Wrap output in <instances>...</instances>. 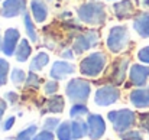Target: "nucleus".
<instances>
[{"label": "nucleus", "instance_id": "72a5a7b5", "mask_svg": "<svg viewBox=\"0 0 149 140\" xmlns=\"http://www.w3.org/2000/svg\"><path fill=\"white\" fill-rule=\"evenodd\" d=\"M15 123H16V117H15V116L7 117V119L3 120V123H1V130H3V132H9V130L15 126Z\"/></svg>", "mask_w": 149, "mask_h": 140}, {"label": "nucleus", "instance_id": "f8f14e48", "mask_svg": "<svg viewBox=\"0 0 149 140\" xmlns=\"http://www.w3.org/2000/svg\"><path fill=\"white\" fill-rule=\"evenodd\" d=\"M149 80V65L146 64H132L129 68V81L133 87H146Z\"/></svg>", "mask_w": 149, "mask_h": 140}, {"label": "nucleus", "instance_id": "79ce46f5", "mask_svg": "<svg viewBox=\"0 0 149 140\" xmlns=\"http://www.w3.org/2000/svg\"><path fill=\"white\" fill-rule=\"evenodd\" d=\"M107 1H116V0H107Z\"/></svg>", "mask_w": 149, "mask_h": 140}, {"label": "nucleus", "instance_id": "6ab92c4d", "mask_svg": "<svg viewBox=\"0 0 149 140\" xmlns=\"http://www.w3.org/2000/svg\"><path fill=\"white\" fill-rule=\"evenodd\" d=\"M35 23H36V22L33 20L32 15L26 12V13L23 15V26H25L26 36H28V39H29L32 44H38V42H39V36H38Z\"/></svg>", "mask_w": 149, "mask_h": 140}, {"label": "nucleus", "instance_id": "c9c22d12", "mask_svg": "<svg viewBox=\"0 0 149 140\" xmlns=\"http://www.w3.org/2000/svg\"><path fill=\"white\" fill-rule=\"evenodd\" d=\"M139 121H141V129H143L145 132L149 133V111L148 113H142L139 116Z\"/></svg>", "mask_w": 149, "mask_h": 140}, {"label": "nucleus", "instance_id": "4be33fe9", "mask_svg": "<svg viewBox=\"0 0 149 140\" xmlns=\"http://www.w3.org/2000/svg\"><path fill=\"white\" fill-rule=\"evenodd\" d=\"M48 64H49V55L47 52H38L31 59L29 71H32V72H41Z\"/></svg>", "mask_w": 149, "mask_h": 140}, {"label": "nucleus", "instance_id": "e433bc0d", "mask_svg": "<svg viewBox=\"0 0 149 140\" xmlns=\"http://www.w3.org/2000/svg\"><path fill=\"white\" fill-rule=\"evenodd\" d=\"M75 55H77V53L74 52L72 48H65V49L61 52V58H62V59H67V61H74Z\"/></svg>", "mask_w": 149, "mask_h": 140}, {"label": "nucleus", "instance_id": "6e6552de", "mask_svg": "<svg viewBox=\"0 0 149 140\" xmlns=\"http://www.w3.org/2000/svg\"><path fill=\"white\" fill-rule=\"evenodd\" d=\"M120 100V90L113 84H104L96 90L94 104L99 107H107Z\"/></svg>", "mask_w": 149, "mask_h": 140}, {"label": "nucleus", "instance_id": "39448f33", "mask_svg": "<svg viewBox=\"0 0 149 140\" xmlns=\"http://www.w3.org/2000/svg\"><path fill=\"white\" fill-rule=\"evenodd\" d=\"M91 94V84L84 78H71L65 85L67 98L77 104V103H87Z\"/></svg>", "mask_w": 149, "mask_h": 140}, {"label": "nucleus", "instance_id": "c03bdc74", "mask_svg": "<svg viewBox=\"0 0 149 140\" xmlns=\"http://www.w3.org/2000/svg\"><path fill=\"white\" fill-rule=\"evenodd\" d=\"M0 1H1V0H0Z\"/></svg>", "mask_w": 149, "mask_h": 140}, {"label": "nucleus", "instance_id": "a19ab883", "mask_svg": "<svg viewBox=\"0 0 149 140\" xmlns=\"http://www.w3.org/2000/svg\"><path fill=\"white\" fill-rule=\"evenodd\" d=\"M142 3H143L145 6H148V7H149V0H142Z\"/></svg>", "mask_w": 149, "mask_h": 140}, {"label": "nucleus", "instance_id": "4c0bfd02", "mask_svg": "<svg viewBox=\"0 0 149 140\" xmlns=\"http://www.w3.org/2000/svg\"><path fill=\"white\" fill-rule=\"evenodd\" d=\"M6 110H7V101L0 97V120L3 119V114L6 113Z\"/></svg>", "mask_w": 149, "mask_h": 140}, {"label": "nucleus", "instance_id": "412c9836", "mask_svg": "<svg viewBox=\"0 0 149 140\" xmlns=\"http://www.w3.org/2000/svg\"><path fill=\"white\" fill-rule=\"evenodd\" d=\"M32 55V45H31V41L28 38H23L20 39L17 49L15 52V58L17 62H26Z\"/></svg>", "mask_w": 149, "mask_h": 140}, {"label": "nucleus", "instance_id": "393cba45", "mask_svg": "<svg viewBox=\"0 0 149 140\" xmlns=\"http://www.w3.org/2000/svg\"><path fill=\"white\" fill-rule=\"evenodd\" d=\"M41 82H42V78L38 75V72H32L29 71L28 72V77H26V81H25V88L26 90H39L41 87Z\"/></svg>", "mask_w": 149, "mask_h": 140}, {"label": "nucleus", "instance_id": "9d476101", "mask_svg": "<svg viewBox=\"0 0 149 140\" xmlns=\"http://www.w3.org/2000/svg\"><path fill=\"white\" fill-rule=\"evenodd\" d=\"M20 32L17 28H7L3 33V42H1V52L6 56H15V52L20 42Z\"/></svg>", "mask_w": 149, "mask_h": 140}, {"label": "nucleus", "instance_id": "5701e85b", "mask_svg": "<svg viewBox=\"0 0 149 140\" xmlns=\"http://www.w3.org/2000/svg\"><path fill=\"white\" fill-rule=\"evenodd\" d=\"M55 132H56V139L58 140H74L72 133H71V120L61 121V124L58 126V129Z\"/></svg>", "mask_w": 149, "mask_h": 140}, {"label": "nucleus", "instance_id": "20e7f679", "mask_svg": "<svg viewBox=\"0 0 149 140\" xmlns=\"http://www.w3.org/2000/svg\"><path fill=\"white\" fill-rule=\"evenodd\" d=\"M109 121L113 124V130L119 134L130 130L136 124V113L130 108H119L107 113Z\"/></svg>", "mask_w": 149, "mask_h": 140}, {"label": "nucleus", "instance_id": "2eb2a0df", "mask_svg": "<svg viewBox=\"0 0 149 140\" xmlns=\"http://www.w3.org/2000/svg\"><path fill=\"white\" fill-rule=\"evenodd\" d=\"M31 15L36 23H44L49 16V7L47 4V0H31L29 3Z\"/></svg>", "mask_w": 149, "mask_h": 140}, {"label": "nucleus", "instance_id": "7c9ffc66", "mask_svg": "<svg viewBox=\"0 0 149 140\" xmlns=\"http://www.w3.org/2000/svg\"><path fill=\"white\" fill-rule=\"evenodd\" d=\"M120 140H143V136H142L141 132L130 129V130H127V132L120 134Z\"/></svg>", "mask_w": 149, "mask_h": 140}, {"label": "nucleus", "instance_id": "4468645a", "mask_svg": "<svg viewBox=\"0 0 149 140\" xmlns=\"http://www.w3.org/2000/svg\"><path fill=\"white\" fill-rule=\"evenodd\" d=\"M75 72V65L70 61H55L51 67L49 71V77L52 80H56V81H61L64 78H67L68 75H72Z\"/></svg>", "mask_w": 149, "mask_h": 140}, {"label": "nucleus", "instance_id": "37998d69", "mask_svg": "<svg viewBox=\"0 0 149 140\" xmlns=\"http://www.w3.org/2000/svg\"><path fill=\"white\" fill-rule=\"evenodd\" d=\"M47 1H54V0H47Z\"/></svg>", "mask_w": 149, "mask_h": 140}, {"label": "nucleus", "instance_id": "58836bf2", "mask_svg": "<svg viewBox=\"0 0 149 140\" xmlns=\"http://www.w3.org/2000/svg\"><path fill=\"white\" fill-rule=\"evenodd\" d=\"M59 20H68V19H72V12H62L59 16H58Z\"/></svg>", "mask_w": 149, "mask_h": 140}, {"label": "nucleus", "instance_id": "cd10ccee", "mask_svg": "<svg viewBox=\"0 0 149 140\" xmlns=\"http://www.w3.org/2000/svg\"><path fill=\"white\" fill-rule=\"evenodd\" d=\"M9 74H10V64H9V61L4 59V58H0V88L7 84V80L10 77Z\"/></svg>", "mask_w": 149, "mask_h": 140}, {"label": "nucleus", "instance_id": "f257e3e1", "mask_svg": "<svg viewBox=\"0 0 149 140\" xmlns=\"http://www.w3.org/2000/svg\"><path fill=\"white\" fill-rule=\"evenodd\" d=\"M77 17L81 23L88 26H103L107 20V7L103 1L91 0L78 6Z\"/></svg>", "mask_w": 149, "mask_h": 140}, {"label": "nucleus", "instance_id": "423d86ee", "mask_svg": "<svg viewBox=\"0 0 149 140\" xmlns=\"http://www.w3.org/2000/svg\"><path fill=\"white\" fill-rule=\"evenodd\" d=\"M100 44V33L96 29H86L84 32L78 33L77 38L72 41L71 48L74 49V52L77 55H81L87 51H90L91 48L99 46Z\"/></svg>", "mask_w": 149, "mask_h": 140}, {"label": "nucleus", "instance_id": "ddd939ff", "mask_svg": "<svg viewBox=\"0 0 149 140\" xmlns=\"http://www.w3.org/2000/svg\"><path fill=\"white\" fill-rule=\"evenodd\" d=\"M87 124H88V139L100 140L106 133V121L100 114H88L87 116Z\"/></svg>", "mask_w": 149, "mask_h": 140}, {"label": "nucleus", "instance_id": "c85d7f7f", "mask_svg": "<svg viewBox=\"0 0 149 140\" xmlns=\"http://www.w3.org/2000/svg\"><path fill=\"white\" fill-rule=\"evenodd\" d=\"M58 90H59V84H58V81L56 80H48L45 84H44V93L47 94V95H55V94L58 93Z\"/></svg>", "mask_w": 149, "mask_h": 140}, {"label": "nucleus", "instance_id": "f03ea898", "mask_svg": "<svg viewBox=\"0 0 149 140\" xmlns=\"http://www.w3.org/2000/svg\"><path fill=\"white\" fill-rule=\"evenodd\" d=\"M107 65V56L104 52H91L88 53L87 56H84V59H81L80 65H78V69L80 72L84 75V77H88V78H97L103 74L104 68Z\"/></svg>", "mask_w": 149, "mask_h": 140}, {"label": "nucleus", "instance_id": "dca6fc26", "mask_svg": "<svg viewBox=\"0 0 149 140\" xmlns=\"http://www.w3.org/2000/svg\"><path fill=\"white\" fill-rule=\"evenodd\" d=\"M65 108V98L62 95H49L48 100L44 101V105L41 107V114H47V113H52V114H59L62 113Z\"/></svg>", "mask_w": 149, "mask_h": 140}, {"label": "nucleus", "instance_id": "7ed1b4c3", "mask_svg": "<svg viewBox=\"0 0 149 140\" xmlns=\"http://www.w3.org/2000/svg\"><path fill=\"white\" fill-rule=\"evenodd\" d=\"M130 42V35H129V28L125 25H114L109 29L107 38H106V45L107 49L111 53H120L123 52L126 46Z\"/></svg>", "mask_w": 149, "mask_h": 140}, {"label": "nucleus", "instance_id": "c756f323", "mask_svg": "<svg viewBox=\"0 0 149 140\" xmlns=\"http://www.w3.org/2000/svg\"><path fill=\"white\" fill-rule=\"evenodd\" d=\"M59 124H61L59 119H56V117H47V119L44 120L42 129L54 132V130H56V129H58V126H59Z\"/></svg>", "mask_w": 149, "mask_h": 140}, {"label": "nucleus", "instance_id": "aec40b11", "mask_svg": "<svg viewBox=\"0 0 149 140\" xmlns=\"http://www.w3.org/2000/svg\"><path fill=\"white\" fill-rule=\"evenodd\" d=\"M71 133L74 140H81L88 136V124L83 119H71Z\"/></svg>", "mask_w": 149, "mask_h": 140}, {"label": "nucleus", "instance_id": "0eeeda50", "mask_svg": "<svg viewBox=\"0 0 149 140\" xmlns=\"http://www.w3.org/2000/svg\"><path fill=\"white\" fill-rule=\"evenodd\" d=\"M129 65H130V61L127 56H120V58H116L111 65H110V71L107 74V77L104 78V81H107L109 84H113V85H122L126 80V75H129Z\"/></svg>", "mask_w": 149, "mask_h": 140}, {"label": "nucleus", "instance_id": "bb28decb", "mask_svg": "<svg viewBox=\"0 0 149 140\" xmlns=\"http://www.w3.org/2000/svg\"><path fill=\"white\" fill-rule=\"evenodd\" d=\"M26 77H28V74L22 69V68H13L12 71H10V81H12V84L13 85H22L25 81H26Z\"/></svg>", "mask_w": 149, "mask_h": 140}, {"label": "nucleus", "instance_id": "473e14b6", "mask_svg": "<svg viewBox=\"0 0 149 140\" xmlns=\"http://www.w3.org/2000/svg\"><path fill=\"white\" fill-rule=\"evenodd\" d=\"M138 59H139L142 64L149 65V45L148 46L141 48V49L138 51Z\"/></svg>", "mask_w": 149, "mask_h": 140}, {"label": "nucleus", "instance_id": "f704fd0d", "mask_svg": "<svg viewBox=\"0 0 149 140\" xmlns=\"http://www.w3.org/2000/svg\"><path fill=\"white\" fill-rule=\"evenodd\" d=\"M4 100H6L9 104L15 105V104H17V101H19V94L15 93V91H7V93L4 94Z\"/></svg>", "mask_w": 149, "mask_h": 140}, {"label": "nucleus", "instance_id": "2f4dec72", "mask_svg": "<svg viewBox=\"0 0 149 140\" xmlns=\"http://www.w3.org/2000/svg\"><path fill=\"white\" fill-rule=\"evenodd\" d=\"M33 140H55V134H54V132L44 129V130H41L35 134Z\"/></svg>", "mask_w": 149, "mask_h": 140}, {"label": "nucleus", "instance_id": "ea45409f", "mask_svg": "<svg viewBox=\"0 0 149 140\" xmlns=\"http://www.w3.org/2000/svg\"><path fill=\"white\" fill-rule=\"evenodd\" d=\"M1 42H3V35H1V30H0V52H1Z\"/></svg>", "mask_w": 149, "mask_h": 140}, {"label": "nucleus", "instance_id": "1a4fd4ad", "mask_svg": "<svg viewBox=\"0 0 149 140\" xmlns=\"http://www.w3.org/2000/svg\"><path fill=\"white\" fill-rule=\"evenodd\" d=\"M26 0H3L0 7V16L4 19H12L17 16H23L28 10Z\"/></svg>", "mask_w": 149, "mask_h": 140}, {"label": "nucleus", "instance_id": "f3484780", "mask_svg": "<svg viewBox=\"0 0 149 140\" xmlns=\"http://www.w3.org/2000/svg\"><path fill=\"white\" fill-rule=\"evenodd\" d=\"M129 101L136 108L149 107V87H138L129 94Z\"/></svg>", "mask_w": 149, "mask_h": 140}, {"label": "nucleus", "instance_id": "a878e982", "mask_svg": "<svg viewBox=\"0 0 149 140\" xmlns=\"http://www.w3.org/2000/svg\"><path fill=\"white\" fill-rule=\"evenodd\" d=\"M36 133H38V126L36 124H29L16 134L15 140H33Z\"/></svg>", "mask_w": 149, "mask_h": 140}, {"label": "nucleus", "instance_id": "9b49d317", "mask_svg": "<svg viewBox=\"0 0 149 140\" xmlns=\"http://www.w3.org/2000/svg\"><path fill=\"white\" fill-rule=\"evenodd\" d=\"M139 6V0H119L113 4V12L116 19L127 20L136 16V10Z\"/></svg>", "mask_w": 149, "mask_h": 140}, {"label": "nucleus", "instance_id": "a211bd4d", "mask_svg": "<svg viewBox=\"0 0 149 140\" xmlns=\"http://www.w3.org/2000/svg\"><path fill=\"white\" fill-rule=\"evenodd\" d=\"M133 30L143 39L149 38V12H139L133 17Z\"/></svg>", "mask_w": 149, "mask_h": 140}, {"label": "nucleus", "instance_id": "b1692460", "mask_svg": "<svg viewBox=\"0 0 149 140\" xmlns=\"http://www.w3.org/2000/svg\"><path fill=\"white\" fill-rule=\"evenodd\" d=\"M88 114H90V110H88V107L84 103L72 104L71 108H70V117L71 119H84Z\"/></svg>", "mask_w": 149, "mask_h": 140}]
</instances>
